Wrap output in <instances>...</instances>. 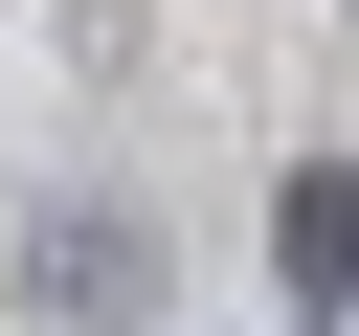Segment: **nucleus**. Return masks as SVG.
<instances>
[{
    "label": "nucleus",
    "instance_id": "1",
    "mask_svg": "<svg viewBox=\"0 0 359 336\" xmlns=\"http://www.w3.org/2000/svg\"><path fill=\"white\" fill-rule=\"evenodd\" d=\"M22 291H45V336H157L180 246H157V202H67V224L22 246Z\"/></svg>",
    "mask_w": 359,
    "mask_h": 336
},
{
    "label": "nucleus",
    "instance_id": "2",
    "mask_svg": "<svg viewBox=\"0 0 359 336\" xmlns=\"http://www.w3.org/2000/svg\"><path fill=\"white\" fill-rule=\"evenodd\" d=\"M269 269H292V314H337V291H359V179H337V157H292V202H269Z\"/></svg>",
    "mask_w": 359,
    "mask_h": 336
}]
</instances>
